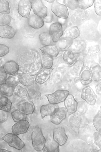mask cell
Instances as JSON below:
<instances>
[{
    "mask_svg": "<svg viewBox=\"0 0 101 152\" xmlns=\"http://www.w3.org/2000/svg\"><path fill=\"white\" fill-rule=\"evenodd\" d=\"M94 1L93 0H78V7L81 9L85 10L91 6Z\"/></svg>",
    "mask_w": 101,
    "mask_h": 152,
    "instance_id": "obj_39",
    "label": "cell"
},
{
    "mask_svg": "<svg viewBox=\"0 0 101 152\" xmlns=\"http://www.w3.org/2000/svg\"><path fill=\"white\" fill-rule=\"evenodd\" d=\"M7 77V74L3 66L0 67V84L4 82Z\"/></svg>",
    "mask_w": 101,
    "mask_h": 152,
    "instance_id": "obj_47",
    "label": "cell"
},
{
    "mask_svg": "<svg viewBox=\"0 0 101 152\" xmlns=\"http://www.w3.org/2000/svg\"><path fill=\"white\" fill-rule=\"evenodd\" d=\"M101 82L100 81L95 86L96 92L99 95H100L101 94Z\"/></svg>",
    "mask_w": 101,
    "mask_h": 152,
    "instance_id": "obj_50",
    "label": "cell"
},
{
    "mask_svg": "<svg viewBox=\"0 0 101 152\" xmlns=\"http://www.w3.org/2000/svg\"><path fill=\"white\" fill-rule=\"evenodd\" d=\"M95 12L99 16L101 15V0H95L93 3Z\"/></svg>",
    "mask_w": 101,
    "mask_h": 152,
    "instance_id": "obj_44",
    "label": "cell"
},
{
    "mask_svg": "<svg viewBox=\"0 0 101 152\" xmlns=\"http://www.w3.org/2000/svg\"><path fill=\"white\" fill-rule=\"evenodd\" d=\"M8 117L7 112L0 110V123L6 121Z\"/></svg>",
    "mask_w": 101,
    "mask_h": 152,
    "instance_id": "obj_48",
    "label": "cell"
},
{
    "mask_svg": "<svg viewBox=\"0 0 101 152\" xmlns=\"http://www.w3.org/2000/svg\"><path fill=\"white\" fill-rule=\"evenodd\" d=\"M53 70L50 69L43 68L36 75L35 81L37 83L41 84L47 81L49 78Z\"/></svg>",
    "mask_w": 101,
    "mask_h": 152,
    "instance_id": "obj_17",
    "label": "cell"
},
{
    "mask_svg": "<svg viewBox=\"0 0 101 152\" xmlns=\"http://www.w3.org/2000/svg\"><path fill=\"white\" fill-rule=\"evenodd\" d=\"M86 46L87 44L84 40H73L69 49L76 54H79L85 51Z\"/></svg>",
    "mask_w": 101,
    "mask_h": 152,
    "instance_id": "obj_14",
    "label": "cell"
},
{
    "mask_svg": "<svg viewBox=\"0 0 101 152\" xmlns=\"http://www.w3.org/2000/svg\"><path fill=\"white\" fill-rule=\"evenodd\" d=\"M73 114L69 118L70 125L74 131L78 133L81 120V115L77 113Z\"/></svg>",
    "mask_w": 101,
    "mask_h": 152,
    "instance_id": "obj_28",
    "label": "cell"
},
{
    "mask_svg": "<svg viewBox=\"0 0 101 152\" xmlns=\"http://www.w3.org/2000/svg\"><path fill=\"white\" fill-rule=\"evenodd\" d=\"M32 8V3L29 0L19 1L18 5L17 11L22 17L28 18Z\"/></svg>",
    "mask_w": 101,
    "mask_h": 152,
    "instance_id": "obj_9",
    "label": "cell"
},
{
    "mask_svg": "<svg viewBox=\"0 0 101 152\" xmlns=\"http://www.w3.org/2000/svg\"><path fill=\"white\" fill-rule=\"evenodd\" d=\"M63 3L65 5L72 10H75L78 7V0H65L63 1Z\"/></svg>",
    "mask_w": 101,
    "mask_h": 152,
    "instance_id": "obj_42",
    "label": "cell"
},
{
    "mask_svg": "<svg viewBox=\"0 0 101 152\" xmlns=\"http://www.w3.org/2000/svg\"><path fill=\"white\" fill-rule=\"evenodd\" d=\"M12 117L15 122L23 120L25 117V115L18 110L13 111L11 113Z\"/></svg>",
    "mask_w": 101,
    "mask_h": 152,
    "instance_id": "obj_40",
    "label": "cell"
},
{
    "mask_svg": "<svg viewBox=\"0 0 101 152\" xmlns=\"http://www.w3.org/2000/svg\"><path fill=\"white\" fill-rule=\"evenodd\" d=\"M4 83L8 86L14 87L19 83L17 78L13 76H9L7 78Z\"/></svg>",
    "mask_w": 101,
    "mask_h": 152,
    "instance_id": "obj_41",
    "label": "cell"
},
{
    "mask_svg": "<svg viewBox=\"0 0 101 152\" xmlns=\"http://www.w3.org/2000/svg\"><path fill=\"white\" fill-rule=\"evenodd\" d=\"M93 139L95 144L97 145L99 148H101V132H96L94 133L93 135Z\"/></svg>",
    "mask_w": 101,
    "mask_h": 152,
    "instance_id": "obj_43",
    "label": "cell"
},
{
    "mask_svg": "<svg viewBox=\"0 0 101 152\" xmlns=\"http://www.w3.org/2000/svg\"><path fill=\"white\" fill-rule=\"evenodd\" d=\"M28 23L30 26L35 29L42 27L44 24L42 19L34 14L29 16L28 18Z\"/></svg>",
    "mask_w": 101,
    "mask_h": 152,
    "instance_id": "obj_24",
    "label": "cell"
},
{
    "mask_svg": "<svg viewBox=\"0 0 101 152\" xmlns=\"http://www.w3.org/2000/svg\"><path fill=\"white\" fill-rule=\"evenodd\" d=\"M64 52L62 56V60L69 66H72L77 60L79 54L74 53L69 49Z\"/></svg>",
    "mask_w": 101,
    "mask_h": 152,
    "instance_id": "obj_22",
    "label": "cell"
},
{
    "mask_svg": "<svg viewBox=\"0 0 101 152\" xmlns=\"http://www.w3.org/2000/svg\"><path fill=\"white\" fill-rule=\"evenodd\" d=\"M69 94V91L67 90L60 89L45 96L50 103L57 104L64 101Z\"/></svg>",
    "mask_w": 101,
    "mask_h": 152,
    "instance_id": "obj_2",
    "label": "cell"
},
{
    "mask_svg": "<svg viewBox=\"0 0 101 152\" xmlns=\"http://www.w3.org/2000/svg\"><path fill=\"white\" fill-rule=\"evenodd\" d=\"M100 51L99 46L96 45L92 46L88 48V52L90 55H94L99 53Z\"/></svg>",
    "mask_w": 101,
    "mask_h": 152,
    "instance_id": "obj_46",
    "label": "cell"
},
{
    "mask_svg": "<svg viewBox=\"0 0 101 152\" xmlns=\"http://www.w3.org/2000/svg\"><path fill=\"white\" fill-rule=\"evenodd\" d=\"M53 133L54 140L60 146L64 145L68 138L64 129L62 127L56 128L54 129Z\"/></svg>",
    "mask_w": 101,
    "mask_h": 152,
    "instance_id": "obj_10",
    "label": "cell"
},
{
    "mask_svg": "<svg viewBox=\"0 0 101 152\" xmlns=\"http://www.w3.org/2000/svg\"><path fill=\"white\" fill-rule=\"evenodd\" d=\"M30 126L28 121L25 120H22L18 122L13 125L11 128L13 134L18 135L25 133Z\"/></svg>",
    "mask_w": 101,
    "mask_h": 152,
    "instance_id": "obj_13",
    "label": "cell"
},
{
    "mask_svg": "<svg viewBox=\"0 0 101 152\" xmlns=\"http://www.w3.org/2000/svg\"><path fill=\"white\" fill-rule=\"evenodd\" d=\"M79 76L80 82L83 85H87L90 84L92 81L91 72L87 66H84Z\"/></svg>",
    "mask_w": 101,
    "mask_h": 152,
    "instance_id": "obj_15",
    "label": "cell"
},
{
    "mask_svg": "<svg viewBox=\"0 0 101 152\" xmlns=\"http://www.w3.org/2000/svg\"><path fill=\"white\" fill-rule=\"evenodd\" d=\"M18 110L25 115H29L33 113L35 107L33 103L25 100L20 101L17 104Z\"/></svg>",
    "mask_w": 101,
    "mask_h": 152,
    "instance_id": "obj_18",
    "label": "cell"
},
{
    "mask_svg": "<svg viewBox=\"0 0 101 152\" xmlns=\"http://www.w3.org/2000/svg\"><path fill=\"white\" fill-rule=\"evenodd\" d=\"M73 41L70 38L62 37L55 45L59 51H64L69 49Z\"/></svg>",
    "mask_w": 101,
    "mask_h": 152,
    "instance_id": "obj_26",
    "label": "cell"
},
{
    "mask_svg": "<svg viewBox=\"0 0 101 152\" xmlns=\"http://www.w3.org/2000/svg\"><path fill=\"white\" fill-rule=\"evenodd\" d=\"M39 38L41 44L44 46L52 44L53 42L51 37L49 33L47 32L41 33L39 35Z\"/></svg>",
    "mask_w": 101,
    "mask_h": 152,
    "instance_id": "obj_32",
    "label": "cell"
},
{
    "mask_svg": "<svg viewBox=\"0 0 101 152\" xmlns=\"http://www.w3.org/2000/svg\"><path fill=\"white\" fill-rule=\"evenodd\" d=\"M13 95L23 98L27 97L28 96L29 93L26 88L18 85L13 87Z\"/></svg>",
    "mask_w": 101,
    "mask_h": 152,
    "instance_id": "obj_31",
    "label": "cell"
},
{
    "mask_svg": "<svg viewBox=\"0 0 101 152\" xmlns=\"http://www.w3.org/2000/svg\"><path fill=\"white\" fill-rule=\"evenodd\" d=\"M88 108V104L84 101H79L78 102L77 109V113L81 115L85 114Z\"/></svg>",
    "mask_w": 101,
    "mask_h": 152,
    "instance_id": "obj_35",
    "label": "cell"
},
{
    "mask_svg": "<svg viewBox=\"0 0 101 152\" xmlns=\"http://www.w3.org/2000/svg\"><path fill=\"white\" fill-rule=\"evenodd\" d=\"M67 111L65 107H58L54 114L50 116V120L54 124L58 125L65 118Z\"/></svg>",
    "mask_w": 101,
    "mask_h": 152,
    "instance_id": "obj_11",
    "label": "cell"
},
{
    "mask_svg": "<svg viewBox=\"0 0 101 152\" xmlns=\"http://www.w3.org/2000/svg\"><path fill=\"white\" fill-rule=\"evenodd\" d=\"M80 35V30L77 26H73L66 30L64 32L62 37L68 38L74 40Z\"/></svg>",
    "mask_w": 101,
    "mask_h": 152,
    "instance_id": "obj_29",
    "label": "cell"
},
{
    "mask_svg": "<svg viewBox=\"0 0 101 152\" xmlns=\"http://www.w3.org/2000/svg\"><path fill=\"white\" fill-rule=\"evenodd\" d=\"M32 3V8L34 14L42 19L45 18L48 12L47 8L41 0L34 1Z\"/></svg>",
    "mask_w": 101,
    "mask_h": 152,
    "instance_id": "obj_8",
    "label": "cell"
},
{
    "mask_svg": "<svg viewBox=\"0 0 101 152\" xmlns=\"http://www.w3.org/2000/svg\"><path fill=\"white\" fill-rule=\"evenodd\" d=\"M63 32L62 26L59 22H55L50 25L49 33L54 43L57 42L62 37Z\"/></svg>",
    "mask_w": 101,
    "mask_h": 152,
    "instance_id": "obj_6",
    "label": "cell"
},
{
    "mask_svg": "<svg viewBox=\"0 0 101 152\" xmlns=\"http://www.w3.org/2000/svg\"><path fill=\"white\" fill-rule=\"evenodd\" d=\"M12 103L6 96L0 94V110L7 112L11 109Z\"/></svg>",
    "mask_w": 101,
    "mask_h": 152,
    "instance_id": "obj_30",
    "label": "cell"
},
{
    "mask_svg": "<svg viewBox=\"0 0 101 152\" xmlns=\"http://www.w3.org/2000/svg\"><path fill=\"white\" fill-rule=\"evenodd\" d=\"M51 10L54 15L59 18L67 19L69 15V12L67 6L55 1L52 3Z\"/></svg>",
    "mask_w": 101,
    "mask_h": 152,
    "instance_id": "obj_4",
    "label": "cell"
},
{
    "mask_svg": "<svg viewBox=\"0 0 101 152\" xmlns=\"http://www.w3.org/2000/svg\"><path fill=\"white\" fill-rule=\"evenodd\" d=\"M9 52V49L8 46L4 44L0 43V57L5 55Z\"/></svg>",
    "mask_w": 101,
    "mask_h": 152,
    "instance_id": "obj_45",
    "label": "cell"
},
{
    "mask_svg": "<svg viewBox=\"0 0 101 152\" xmlns=\"http://www.w3.org/2000/svg\"><path fill=\"white\" fill-rule=\"evenodd\" d=\"M41 62L43 68L50 69L52 68L53 62V58L43 55L41 57Z\"/></svg>",
    "mask_w": 101,
    "mask_h": 152,
    "instance_id": "obj_36",
    "label": "cell"
},
{
    "mask_svg": "<svg viewBox=\"0 0 101 152\" xmlns=\"http://www.w3.org/2000/svg\"><path fill=\"white\" fill-rule=\"evenodd\" d=\"M0 152H11L10 151H9L8 150H7L5 149H0Z\"/></svg>",
    "mask_w": 101,
    "mask_h": 152,
    "instance_id": "obj_51",
    "label": "cell"
},
{
    "mask_svg": "<svg viewBox=\"0 0 101 152\" xmlns=\"http://www.w3.org/2000/svg\"><path fill=\"white\" fill-rule=\"evenodd\" d=\"M89 16V13L87 11L80 9H76L70 16L71 22L77 26L86 20Z\"/></svg>",
    "mask_w": 101,
    "mask_h": 152,
    "instance_id": "obj_5",
    "label": "cell"
},
{
    "mask_svg": "<svg viewBox=\"0 0 101 152\" xmlns=\"http://www.w3.org/2000/svg\"><path fill=\"white\" fill-rule=\"evenodd\" d=\"M97 95L89 85H86L82 90L81 98L88 104L93 105L95 103Z\"/></svg>",
    "mask_w": 101,
    "mask_h": 152,
    "instance_id": "obj_7",
    "label": "cell"
},
{
    "mask_svg": "<svg viewBox=\"0 0 101 152\" xmlns=\"http://www.w3.org/2000/svg\"><path fill=\"white\" fill-rule=\"evenodd\" d=\"M16 30L8 24L0 25V37L4 38L11 39L15 35Z\"/></svg>",
    "mask_w": 101,
    "mask_h": 152,
    "instance_id": "obj_16",
    "label": "cell"
},
{
    "mask_svg": "<svg viewBox=\"0 0 101 152\" xmlns=\"http://www.w3.org/2000/svg\"><path fill=\"white\" fill-rule=\"evenodd\" d=\"M7 74L13 75L17 74L19 69V66L16 62L10 60L5 62L3 66Z\"/></svg>",
    "mask_w": 101,
    "mask_h": 152,
    "instance_id": "obj_21",
    "label": "cell"
},
{
    "mask_svg": "<svg viewBox=\"0 0 101 152\" xmlns=\"http://www.w3.org/2000/svg\"><path fill=\"white\" fill-rule=\"evenodd\" d=\"M13 87L7 85L4 82L0 84V93L8 97L13 95Z\"/></svg>",
    "mask_w": 101,
    "mask_h": 152,
    "instance_id": "obj_33",
    "label": "cell"
},
{
    "mask_svg": "<svg viewBox=\"0 0 101 152\" xmlns=\"http://www.w3.org/2000/svg\"><path fill=\"white\" fill-rule=\"evenodd\" d=\"M84 62L81 59H77L72 66V70L73 73L77 75L79 74L84 66Z\"/></svg>",
    "mask_w": 101,
    "mask_h": 152,
    "instance_id": "obj_34",
    "label": "cell"
},
{
    "mask_svg": "<svg viewBox=\"0 0 101 152\" xmlns=\"http://www.w3.org/2000/svg\"><path fill=\"white\" fill-rule=\"evenodd\" d=\"M64 101V105L69 115L76 112L78 102L72 94L69 93Z\"/></svg>",
    "mask_w": 101,
    "mask_h": 152,
    "instance_id": "obj_12",
    "label": "cell"
},
{
    "mask_svg": "<svg viewBox=\"0 0 101 152\" xmlns=\"http://www.w3.org/2000/svg\"><path fill=\"white\" fill-rule=\"evenodd\" d=\"M93 123L96 130L101 132V112L99 110L95 116L93 121Z\"/></svg>",
    "mask_w": 101,
    "mask_h": 152,
    "instance_id": "obj_37",
    "label": "cell"
},
{
    "mask_svg": "<svg viewBox=\"0 0 101 152\" xmlns=\"http://www.w3.org/2000/svg\"><path fill=\"white\" fill-rule=\"evenodd\" d=\"M10 12L9 2L6 0H0V13L8 14Z\"/></svg>",
    "mask_w": 101,
    "mask_h": 152,
    "instance_id": "obj_38",
    "label": "cell"
},
{
    "mask_svg": "<svg viewBox=\"0 0 101 152\" xmlns=\"http://www.w3.org/2000/svg\"><path fill=\"white\" fill-rule=\"evenodd\" d=\"M53 18V14L50 12L48 11L46 16L43 19L44 22L46 23H50L52 22Z\"/></svg>",
    "mask_w": 101,
    "mask_h": 152,
    "instance_id": "obj_49",
    "label": "cell"
},
{
    "mask_svg": "<svg viewBox=\"0 0 101 152\" xmlns=\"http://www.w3.org/2000/svg\"><path fill=\"white\" fill-rule=\"evenodd\" d=\"M92 73V80L95 82L101 81V67L99 64L96 63H92L89 68Z\"/></svg>",
    "mask_w": 101,
    "mask_h": 152,
    "instance_id": "obj_25",
    "label": "cell"
},
{
    "mask_svg": "<svg viewBox=\"0 0 101 152\" xmlns=\"http://www.w3.org/2000/svg\"><path fill=\"white\" fill-rule=\"evenodd\" d=\"M44 147L47 152H58L59 151L58 144L53 139L50 135L46 139Z\"/></svg>",
    "mask_w": 101,
    "mask_h": 152,
    "instance_id": "obj_27",
    "label": "cell"
},
{
    "mask_svg": "<svg viewBox=\"0 0 101 152\" xmlns=\"http://www.w3.org/2000/svg\"><path fill=\"white\" fill-rule=\"evenodd\" d=\"M58 107V106L57 104L51 103L41 106L40 111L42 119L45 116L53 115Z\"/></svg>",
    "mask_w": 101,
    "mask_h": 152,
    "instance_id": "obj_23",
    "label": "cell"
},
{
    "mask_svg": "<svg viewBox=\"0 0 101 152\" xmlns=\"http://www.w3.org/2000/svg\"><path fill=\"white\" fill-rule=\"evenodd\" d=\"M10 146L20 150L23 148L25 144L22 141L17 135L9 133L6 134L2 138Z\"/></svg>",
    "mask_w": 101,
    "mask_h": 152,
    "instance_id": "obj_3",
    "label": "cell"
},
{
    "mask_svg": "<svg viewBox=\"0 0 101 152\" xmlns=\"http://www.w3.org/2000/svg\"><path fill=\"white\" fill-rule=\"evenodd\" d=\"M39 49L43 55L53 58L56 57L60 52L55 44L45 46Z\"/></svg>",
    "mask_w": 101,
    "mask_h": 152,
    "instance_id": "obj_19",
    "label": "cell"
},
{
    "mask_svg": "<svg viewBox=\"0 0 101 152\" xmlns=\"http://www.w3.org/2000/svg\"><path fill=\"white\" fill-rule=\"evenodd\" d=\"M47 2L49 3H53L55 1L54 0H46Z\"/></svg>",
    "mask_w": 101,
    "mask_h": 152,
    "instance_id": "obj_52",
    "label": "cell"
},
{
    "mask_svg": "<svg viewBox=\"0 0 101 152\" xmlns=\"http://www.w3.org/2000/svg\"><path fill=\"white\" fill-rule=\"evenodd\" d=\"M17 74L19 82L23 86L29 87L34 84L35 80L32 76L23 73L18 72Z\"/></svg>",
    "mask_w": 101,
    "mask_h": 152,
    "instance_id": "obj_20",
    "label": "cell"
},
{
    "mask_svg": "<svg viewBox=\"0 0 101 152\" xmlns=\"http://www.w3.org/2000/svg\"><path fill=\"white\" fill-rule=\"evenodd\" d=\"M31 139L33 146L36 150L40 151L44 149L46 139L41 129L39 128L33 131L31 134Z\"/></svg>",
    "mask_w": 101,
    "mask_h": 152,
    "instance_id": "obj_1",
    "label": "cell"
}]
</instances>
